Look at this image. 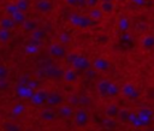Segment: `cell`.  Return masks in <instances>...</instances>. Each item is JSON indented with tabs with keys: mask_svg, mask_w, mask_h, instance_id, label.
Returning <instances> with one entry per match:
<instances>
[{
	"mask_svg": "<svg viewBox=\"0 0 154 131\" xmlns=\"http://www.w3.org/2000/svg\"><path fill=\"white\" fill-rule=\"evenodd\" d=\"M153 111L149 108H141L136 113H130L128 121L135 127L148 126L153 120Z\"/></svg>",
	"mask_w": 154,
	"mask_h": 131,
	"instance_id": "1",
	"label": "cell"
},
{
	"mask_svg": "<svg viewBox=\"0 0 154 131\" xmlns=\"http://www.w3.org/2000/svg\"><path fill=\"white\" fill-rule=\"evenodd\" d=\"M72 117H73V124L77 127H79V129L85 127L89 124V120H90V114H89V112L84 107L77 108L73 112Z\"/></svg>",
	"mask_w": 154,
	"mask_h": 131,
	"instance_id": "2",
	"label": "cell"
},
{
	"mask_svg": "<svg viewBox=\"0 0 154 131\" xmlns=\"http://www.w3.org/2000/svg\"><path fill=\"white\" fill-rule=\"evenodd\" d=\"M70 23L73 26L79 28V29H88L93 25V20L88 16L77 14V13H73V14L70 16Z\"/></svg>",
	"mask_w": 154,
	"mask_h": 131,
	"instance_id": "3",
	"label": "cell"
},
{
	"mask_svg": "<svg viewBox=\"0 0 154 131\" xmlns=\"http://www.w3.org/2000/svg\"><path fill=\"white\" fill-rule=\"evenodd\" d=\"M120 94L130 101L137 100L140 97V90L137 89V87L134 83H130V82H128L120 87Z\"/></svg>",
	"mask_w": 154,
	"mask_h": 131,
	"instance_id": "4",
	"label": "cell"
},
{
	"mask_svg": "<svg viewBox=\"0 0 154 131\" xmlns=\"http://www.w3.org/2000/svg\"><path fill=\"white\" fill-rule=\"evenodd\" d=\"M65 103V96L58 91V90H53V91H48L47 94V100H46V105L48 107L55 108L59 107L60 105Z\"/></svg>",
	"mask_w": 154,
	"mask_h": 131,
	"instance_id": "5",
	"label": "cell"
},
{
	"mask_svg": "<svg viewBox=\"0 0 154 131\" xmlns=\"http://www.w3.org/2000/svg\"><path fill=\"white\" fill-rule=\"evenodd\" d=\"M71 67L73 70H76L77 72H84L91 67V61L85 55L78 54V56L75 59V61L71 64Z\"/></svg>",
	"mask_w": 154,
	"mask_h": 131,
	"instance_id": "6",
	"label": "cell"
},
{
	"mask_svg": "<svg viewBox=\"0 0 154 131\" xmlns=\"http://www.w3.org/2000/svg\"><path fill=\"white\" fill-rule=\"evenodd\" d=\"M47 94H48V90H46V89H43V88L34 90L32 94H31V96L29 97L31 105H34V106H36V107H42L43 105H46Z\"/></svg>",
	"mask_w": 154,
	"mask_h": 131,
	"instance_id": "7",
	"label": "cell"
},
{
	"mask_svg": "<svg viewBox=\"0 0 154 131\" xmlns=\"http://www.w3.org/2000/svg\"><path fill=\"white\" fill-rule=\"evenodd\" d=\"M48 52H49V55L54 59H64L67 50L65 48L64 44H61L60 42H53L49 48H48Z\"/></svg>",
	"mask_w": 154,
	"mask_h": 131,
	"instance_id": "8",
	"label": "cell"
},
{
	"mask_svg": "<svg viewBox=\"0 0 154 131\" xmlns=\"http://www.w3.org/2000/svg\"><path fill=\"white\" fill-rule=\"evenodd\" d=\"M91 67L99 72H107L111 67V62L106 56H97L91 61Z\"/></svg>",
	"mask_w": 154,
	"mask_h": 131,
	"instance_id": "9",
	"label": "cell"
},
{
	"mask_svg": "<svg viewBox=\"0 0 154 131\" xmlns=\"http://www.w3.org/2000/svg\"><path fill=\"white\" fill-rule=\"evenodd\" d=\"M40 119L43 120V121H47V123H51V121H54L57 120L58 118V114H57V111H54L52 107H47V108H42L40 111Z\"/></svg>",
	"mask_w": 154,
	"mask_h": 131,
	"instance_id": "10",
	"label": "cell"
},
{
	"mask_svg": "<svg viewBox=\"0 0 154 131\" xmlns=\"http://www.w3.org/2000/svg\"><path fill=\"white\" fill-rule=\"evenodd\" d=\"M43 71H45V76L47 78H51V79L61 78L63 72H64V70H61L60 67H57V66H48V67L43 69Z\"/></svg>",
	"mask_w": 154,
	"mask_h": 131,
	"instance_id": "11",
	"label": "cell"
},
{
	"mask_svg": "<svg viewBox=\"0 0 154 131\" xmlns=\"http://www.w3.org/2000/svg\"><path fill=\"white\" fill-rule=\"evenodd\" d=\"M57 108H58L57 114H58V117H60V118H71L72 114H73V112H75L73 106H71L70 103H69V105L63 103V105H60V106L57 107Z\"/></svg>",
	"mask_w": 154,
	"mask_h": 131,
	"instance_id": "12",
	"label": "cell"
},
{
	"mask_svg": "<svg viewBox=\"0 0 154 131\" xmlns=\"http://www.w3.org/2000/svg\"><path fill=\"white\" fill-rule=\"evenodd\" d=\"M35 8L41 13H48L53 10V4L51 0H37L35 2Z\"/></svg>",
	"mask_w": 154,
	"mask_h": 131,
	"instance_id": "13",
	"label": "cell"
},
{
	"mask_svg": "<svg viewBox=\"0 0 154 131\" xmlns=\"http://www.w3.org/2000/svg\"><path fill=\"white\" fill-rule=\"evenodd\" d=\"M61 79L65 82V83H75L77 82L78 79V73L76 70H73L72 67L71 69H67V70H64L63 72V76H61Z\"/></svg>",
	"mask_w": 154,
	"mask_h": 131,
	"instance_id": "14",
	"label": "cell"
},
{
	"mask_svg": "<svg viewBox=\"0 0 154 131\" xmlns=\"http://www.w3.org/2000/svg\"><path fill=\"white\" fill-rule=\"evenodd\" d=\"M140 44L143 50H153L154 49V35H152V34L144 35L141 38Z\"/></svg>",
	"mask_w": 154,
	"mask_h": 131,
	"instance_id": "15",
	"label": "cell"
},
{
	"mask_svg": "<svg viewBox=\"0 0 154 131\" xmlns=\"http://www.w3.org/2000/svg\"><path fill=\"white\" fill-rule=\"evenodd\" d=\"M111 83H112V82H111L109 79H107V78L100 79V81L97 82L96 89H97V93H99L100 96H102V97L107 96V91H108V88H109Z\"/></svg>",
	"mask_w": 154,
	"mask_h": 131,
	"instance_id": "16",
	"label": "cell"
},
{
	"mask_svg": "<svg viewBox=\"0 0 154 131\" xmlns=\"http://www.w3.org/2000/svg\"><path fill=\"white\" fill-rule=\"evenodd\" d=\"M119 111H120V108H119L118 105L111 103V105H108V106L106 107V109H105V115H106V118L114 120V119H117V115H118Z\"/></svg>",
	"mask_w": 154,
	"mask_h": 131,
	"instance_id": "17",
	"label": "cell"
},
{
	"mask_svg": "<svg viewBox=\"0 0 154 131\" xmlns=\"http://www.w3.org/2000/svg\"><path fill=\"white\" fill-rule=\"evenodd\" d=\"M99 8L103 14H112L116 10V4L114 1H101L99 4Z\"/></svg>",
	"mask_w": 154,
	"mask_h": 131,
	"instance_id": "18",
	"label": "cell"
},
{
	"mask_svg": "<svg viewBox=\"0 0 154 131\" xmlns=\"http://www.w3.org/2000/svg\"><path fill=\"white\" fill-rule=\"evenodd\" d=\"M1 126H2V130L4 131H23L22 125H19L16 121H11V120L4 121Z\"/></svg>",
	"mask_w": 154,
	"mask_h": 131,
	"instance_id": "19",
	"label": "cell"
},
{
	"mask_svg": "<svg viewBox=\"0 0 154 131\" xmlns=\"http://www.w3.org/2000/svg\"><path fill=\"white\" fill-rule=\"evenodd\" d=\"M88 17H89V18H90L93 22H99V20H101V19H102V17H103V13H102V11L99 8V6H97V7L90 8Z\"/></svg>",
	"mask_w": 154,
	"mask_h": 131,
	"instance_id": "20",
	"label": "cell"
},
{
	"mask_svg": "<svg viewBox=\"0 0 154 131\" xmlns=\"http://www.w3.org/2000/svg\"><path fill=\"white\" fill-rule=\"evenodd\" d=\"M23 28L25 31H29V32H32L34 30L37 29V23L35 20H31V19H25L23 23H22Z\"/></svg>",
	"mask_w": 154,
	"mask_h": 131,
	"instance_id": "21",
	"label": "cell"
},
{
	"mask_svg": "<svg viewBox=\"0 0 154 131\" xmlns=\"http://www.w3.org/2000/svg\"><path fill=\"white\" fill-rule=\"evenodd\" d=\"M119 94H120V87L112 82L111 85H109V88H108L107 96H109V97H114V96H118Z\"/></svg>",
	"mask_w": 154,
	"mask_h": 131,
	"instance_id": "22",
	"label": "cell"
},
{
	"mask_svg": "<svg viewBox=\"0 0 154 131\" xmlns=\"http://www.w3.org/2000/svg\"><path fill=\"white\" fill-rule=\"evenodd\" d=\"M118 28H119V30H122V31H128L129 28H130V20H129L128 18H125V17L120 18V19L118 20Z\"/></svg>",
	"mask_w": 154,
	"mask_h": 131,
	"instance_id": "23",
	"label": "cell"
},
{
	"mask_svg": "<svg viewBox=\"0 0 154 131\" xmlns=\"http://www.w3.org/2000/svg\"><path fill=\"white\" fill-rule=\"evenodd\" d=\"M130 113H131V112H130L129 109H122V108H120V111H119V113H118V115H117V119H118L120 123L128 121Z\"/></svg>",
	"mask_w": 154,
	"mask_h": 131,
	"instance_id": "24",
	"label": "cell"
},
{
	"mask_svg": "<svg viewBox=\"0 0 154 131\" xmlns=\"http://www.w3.org/2000/svg\"><path fill=\"white\" fill-rule=\"evenodd\" d=\"M12 20L14 22V24H16V23L22 24V23L25 20V16H24V13H23L22 11H17V12H14V13L12 14Z\"/></svg>",
	"mask_w": 154,
	"mask_h": 131,
	"instance_id": "25",
	"label": "cell"
},
{
	"mask_svg": "<svg viewBox=\"0 0 154 131\" xmlns=\"http://www.w3.org/2000/svg\"><path fill=\"white\" fill-rule=\"evenodd\" d=\"M0 25H1V29L10 30V29H12V28H13L14 22L12 20V18H5V19H1Z\"/></svg>",
	"mask_w": 154,
	"mask_h": 131,
	"instance_id": "26",
	"label": "cell"
},
{
	"mask_svg": "<svg viewBox=\"0 0 154 131\" xmlns=\"http://www.w3.org/2000/svg\"><path fill=\"white\" fill-rule=\"evenodd\" d=\"M8 75H10L8 67L5 65H0V82H5L8 78Z\"/></svg>",
	"mask_w": 154,
	"mask_h": 131,
	"instance_id": "27",
	"label": "cell"
},
{
	"mask_svg": "<svg viewBox=\"0 0 154 131\" xmlns=\"http://www.w3.org/2000/svg\"><path fill=\"white\" fill-rule=\"evenodd\" d=\"M16 5H17V7H18V11H22V12H24V11H26L28 8H29V0H18L17 2H16Z\"/></svg>",
	"mask_w": 154,
	"mask_h": 131,
	"instance_id": "28",
	"label": "cell"
},
{
	"mask_svg": "<svg viewBox=\"0 0 154 131\" xmlns=\"http://www.w3.org/2000/svg\"><path fill=\"white\" fill-rule=\"evenodd\" d=\"M46 36V32L43 30H40V29H36L32 31V38L35 41H41L43 37Z\"/></svg>",
	"mask_w": 154,
	"mask_h": 131,
	"instance_id": "29",
	"label": "cell"
},
{
	"mask_svg": "<svg viewBox=\"0 0 154 131\" xmlns=\"http://www.w3.org/2000/svg\"><path fill=\"white\" fill-rule=\"evenodd\" d=\"M77 56H78V53H77V52H67L64 59L66 60V62H69V64L71 65V64L75 61V59H76Z\"/></svg>",
	"mask_w": 154,
	"mask_h": 131,
	"instance_id": "30",
	"label": "cell"
},
{
	"mask_svg": "<svg viewBox=\"0 0 154 131\" xmlns=\"http://www.w3.org/2000/svg\"><path fill=\"white\" fill-rule=\"evenodd\" d=\"M10 38V30L6 29H0V41L1 42H6Z\"/></svg>",
	"mask_w": 154,
	"mask_h": 131,
	"instance_id": "31",
	"label": "cell"
},
{
	"mask_svg": "<svg viewBox=\"0 0 154 131\" xmlns=\"http://www.w3.org/2000/svg\"><path fill=\"white\" fill-rule=\"evenodd\" d=\"M59 41H60V43L61 44H66V43H69L70 41H71V37H70V35H67V34H61L60 35V37H59Z\"/></svg>",
	"mask_w": 154,
	"mask_h": 131,
	"instance_id": "32",
	"label": "cell"
},
{
	"mask_svg": "<svg viewBox=\"0 0 154 131\" xmlns=\"http://www.w3.org/2000/svg\"><path fill=\"white\" fill-rule=\"evenodd\" d=\"M25 50H26V53H29V54H35V53H37L38 48H37V46H36V44H32V43H31V44L26 46Z\"/></svg>",
	"mask_w": 154,
	"mask_h": 131,
	"instance_id": "33",
	"label": "cell"
},
{
	"mask_svg": "<svg viewBox=\"0 0 154 131\" xmlns=\"http://www.w3.org/2000/svg\"><path fill=\"white\" fill-rule=\"evenodd\" d=\"M85 2H87V7L94 8V7H97L101 1L100 0H85Z\"/></svg>",
	"mask_w": 154,
	"mask_h": 131,
	"instance_id": "34",
	"label": "cell"
},
{
	"mask_svg": "<svg viewBox=\"0 0 154 131\" xmlns=\"http://www.w3.org/2000/svg\"><path fill=\"white\" fill-rule=\"evenodd\" d=\"M6 11H7L10 14H13L14 12H17V11H18V7H17V5H16V4H10V5L6 7Z\"/></svg>",
	"mask_w": 154,
	"mask_h": 131,
	"instance_id": "35",
	"label": "cell"
},
{
	"mask_svg": "<svg viewBox=\"0 0 154 131\" xmlns=\"http://www.w3.org/2000/svg\"><path fill=\"white\" fill-rule=\"evenodd\" d=\"M24 109H25V107L23 106V105H16L14 107H13V113H16V114H19V113H22V112H24Z\"/></svg>",
	"mask_w": 154,
	"mask_h": 131,
	"instance_id": "36",
	"label": "cell"
},
{
	"mask_svg": "<svg viewBox=\"0 0 154 131\" xmlns=\"http://www.w3.org/2000/svg\"><path fill=\"white\" fill-rule=\"evenodd\" d=\"M65 2L70 7H78V0H65Z\"/></svg>",
	"mask_w": 154,
	"mask_h": 131,
	"instance_id": "37",
	"label": "cell"
},
{
	"mask_svg": "<svg viewBox=\"0 0 154 131\" xmlns=\"http://www.w3.org/2000/svg\"><path fill=\"white\" fill-rule=\"evenodd\" d=\"M130 1L137 6H144V4H146V0H130Z\"/></svg>",
	"mask_w": 154,
	"mask_h": 131,
	"instance_id": "38",
	"label": "cell"
},
{
	"mask_svg": "<svg viewBox=\"0 0 154 131\" xmlns=\"http://www.w3.org/2000/svg\"><path fill=\"white\" fill-rule=\"evenodd\" d=\"M78 7H81V8L87 7V2H85V0H78Z\"/></svg>",
	"mask_w": 154,
	"mask_h": 131,
	"instance_id": "39",
	"label": "cell"
},
{
	"mask_svg": "<svg viewBox=\"0 0 154 131\" xmlns=\"http://www.w3.org/2000/svg\"><path fill=\"white\" fill-rule=\"evenodd\" d=\"M114 1H117V2H122V4H123V2H126L128 0H114Z\"/></svg>",
	"mask_w": 154,
	"mask_h": 131,
	"instance_id": "40",
	"label": "cell"
},
{
	"mask_svg": "<svg viewBox=\"0 0 154 131\" xmlns=\"http://www.w3.org/2000/svg\"><path fill=\"white\" fill-rule=\"evenodd\" d=\"M100 1H114V0H100Z\"/></svg>",
	"mask_w": 154,
	"mask_h": 131,
	"instance_id": "41",
	"label": "cell"
},
{
	"mask_svg": "<svg viewBox=\"0 0 154 131\" xmlns=\"http://www.w3.org/2000/svg\"><path fill=\"white\" fill-rule=\"evenodd\" d=\"M153 50H154V49H153Z\"/></svg>",
	"mask_w": 154,
	"mask_h": 131,
	"instance_id": "42",
	"label": "cell"
}]
</instances>
